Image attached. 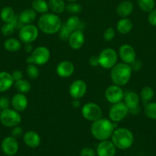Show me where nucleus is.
<instances>
[{
  "mask_svg": "<svg viewBox=\"0 0 156 156\" xmlns=\"http://www.w3.org/2000/svg\"><path fill=\"white\" fill-rule=\"evenodd\" d=\"M33 47H32V44H25V46H24V50H25L26 53H32V52L33 51Z\"/></svg>",
  "mask_w": 156,
  "mask_h": 156,
  "instance_id": "49530a36",
  "label": "nucleus"
},
{
  "mask_svg": "<svg viewBox=\"0 0 156 156\" xmlns=\"http://www.w3.org/2000/svg\"><path fill=\"white\" fill-rule=\"evenodd\" d=\"M1 149L3 153L7 156H14L16 155L19 149L17 139L13 136H7L2 140L1 144Z\"/></svg>",
  "mask_w": 156,
  "mask_h": 156,
  "instance_id": "4468645a",
  "label": "nucleus"
},
{
  "mask_svg": "<svg viewBox=\"0 0 156 156\" xmlns=\"http://www.w3.org/2000/svg\"><path fill=\"white\" fill-rule=\"evenodd\" d=\"M80 99H73V102H72V105H73V108H77L80 107Z\"/></svg>",
  "mask_w": 156,
  "mask_h": 156,
  "instance_id": "de8ad7c7",
  "label": "nucleus"
},
{
  "mask_svg": "<svg viewBox=\"0 0 156 156\" xmlns=\"http://www.w3.org/2000/svg\"><path fill=\"white\" fill-rule=\"evenodd\" d=\"M12 79H13L14 82H16V81L20 80V79H23V73L21 70H15V71L12 72Z\"/></svg>",
  "mask_w": 156,
  "mask_h": 156,
  "instance_id": "c03bdc74",
  "label": "nucleus"
},
{
  "mask_svg": "<svg viewBox=\"0 0 156 156\" xmlns=\"http://www.w3.org/2000/svg\"><path fill=\"white\" fill-rule=\"evenodd\" d=\"M66 11L72 15H76L80 14L82 11V6L76 2H69L68 4L66 5Z\"/></svg>",
  "mask_w": 156,
  "mask_h": 156,
  "instance_id": "c9c22d12",
  "label": "nucleus"
},
{
  "mask_svg": "<svg viewBox=\"0 0 156 156\" xmlns=\"http://www.w3.org/2000/svg\"><path fill=\"white\" fill-rule=\"evenodd\" d=\"M124 91L122 87L117 85H110L105 91V98L109 103L116 104L123 100Z\"/></svg>",
  "mask_w": 156,
  "mask_h": 156,
  "instance_id": "f8f14e48",
  "label": "nucleus"
},
{
  "mask_svg": "<svg viewBox=\"0 0 156 156\" xmlns=\"http://www.w3.org/2000/svg\"><path fill=\"white\" fill-rule=\"evenodd\" d=\"M148 21L152 26H156V9H153L149 12L148 16Z\"/></svg>",
  "mask_w": 156,
  "mask_h": 156,
  "instance_id": "79ce46f5",
  "label": "nucleus"
},
{
  "mask_svg": "<svg viewBox=\"0 0 156 156\" xmlns=\"http://www.w3.org/2000/svg\"><path fill=\"white\" fill-rule=\"evenodd\" d=\"M24 143L28 147L35 149L38 147L41 143V139L39 134L34 130H28L24 133L23 135Z\"/></svg>",
  "mask_w": 156,
  "mask_h": 156,
  "instance_id": "aec40b11",
  "label": "nucleus"
},
{
  "mask_svg": "<svg viewBox=\"0 0 156 156\" xmlns=\"http://www.w3.org/2000/svg\"><path fill=\"white\" fill-rule=\"evenodd\" d=\"M133 9L134 6L130 0H124L116 7V13L121 18H127L132 13Z\"/></svg>",
  "mask_w": 156,
  "mask_h": 156,
  "instance_id": "4be33fe9",
  "label": "nucleus"
},
{
  "mask_svg": "<svg viewBox=\"0 0 156 156\" xmlns=\"http://www.w3.org/2000/svg\"><path fill=\"white\" fill-rule=\"evenodd\" d=\"M23 135H24L23 129L21 127V126H19V125L12 127V136H13L14 138L15 139H18L20 138V137L23 136Z\"/></svg>",
  "mask_w": 156,
  "mask_h": 156,
  "instance_id": "ea45409f",
  "label": "nucleus"
},
{
  "mask_svg": "<svg viewBox=\"0 0 156 156\" xmlns=\"http://www.w3.org/2000/svg\"><path fill=\"white\" fill-rule=\"evenodd\" d=\"M96 151L90 147H84L80 151V156H96Z\"/></svg>",
  "mask_w": 156,
  "mask_h": 156,
  "instance_id": "a19ab883",
  "label": "nucleus"
},
{
  "mask_svg": "<svg viewBox=\"0 0 156 156\" xmlns=\"http://www.w3.org/2000/svg\"><path fill=\"white\" fill-rule=\"evenodd\" d=\"M111 141L117 149L125 150L129 149L134 143V135L128 128L119 127L114 129Z\"/></svg>",
  "mask_w": 156,
  "mask_h": 156,
  "instance_id": "7ed1b4c3",
  "label": "nucleus"
},
{
  "mask_svg": "<svg viewBox=\"0 0 156 156\" xmlns=\"http://www.w3.org/2000/svg\"><path fill=\"white\" fill-rule=\"evenodd\" d=\"M89 63L91 66L96 67L99 66V59H98V56H92L89 59Z\"/></svg>",
  "mask_w": 156,
  "mask_h": 156,
  "instance_id": "a18cd8bd",
  "label": "nucleus"
},
{
  "mask_svg": "<svg viewBox=\"0 0 156 156\" xmlns=\"http://www.w3.org/2000/svg\"><path fill=\"white\" fill-rule=\"evenodd\" d=\"M130 66H131L132 72L133 71L137 72V71H139L141 68H142V61L139 60V59H136L132 62L131 64H130Z\"/></svg>",
  "mask_w": 156,
  "mask_h": 156,
  "instance_id": "37998d69",
  "label": "nucleus"
},
{
  "mask_svg": "<svg viewBox=\"0 0 156 156\" xmlns=\"http://www.w3.org/2000/svg\"><path fill=\"white\" fill-rule=\"evenodd\" d=\"M3 46L7 51L11 52V53H15V52L21 50L22 43L20 40L16 39V38L9 37L5 41Z\"/></svg>",
  "mask_w": 156,
  "mask_h": 156,
  "instance_id": "393cba45",
  "label": "nucleus"
},
{
  "mask_svg": "<svg viewBox=\"0 0 156 156\" xmlns=\"http://www.w3.org/2000/svg\"><path fill=\"white\" fill-rule=\"evenodd\" d=\"M74 65L69 60H63L57 65L56 73L61 78H69L73 74Z\"/></svg>",
  "mask_w": 156,
  "mask_h": 156,
  "instance_id": "a211bd4d",
  "label": "nucleus"
},
{
  "mask_svg": "<svg viewBox=\"0 0 156 156\" xmlns=\"http://www.w3.org/2000/svg\"><path fill=\"white\" fill-rule=\"evenodd\" d=\"M139 8L145 12H150L154 8V0H137Z\"/></svg>",
  "mask_w": 156,
  "mask_h": 156,
  "instance_id": "72a5a7b5",
  "label": "nucleus"
},
{
  "mask_svg": "<svg viewBox=\"0 0 156 156\" xmlns=\"http://www.w3.org/2000/svg\"><path fill=\"white\" fill-rule=\"evenodd\" d=\"M115 36H116V31H115V29L112 27L106 29L103 33V39L107 42L113 41L114 39Z\"/></svg>",
  "mask_w": 156,
  "mask_h": 156,
  "instance_id": "4c0bfd02",
  "label": "nucleus"
},
{
  "mask_svg": "<svg viewBox=\"0 0 156 156\" xmlns=\"http://www.w3.org/2000/svg\"><path fill=\"white\" fill-rule=\"evenodd\" d=\"M81 114L85 120L93 122L102 117V111L97 104L94 102H87L82 106Z\"/></svg>",
  "mask_w": 156,
  "mask_h": 156,
  "instance_id": "1a4fd4ad",
  "label": "nucleus"
},
{
  "mask_svg": "<svg viewBox=\"0 0 156 156\" xmlns=\"http://www.w3.org/2000/svg\"><path fill=\"white\" fill-rule=\"evenodd\" d=\"M133 28L132 21L128 18H121L116 24V30L121 34H128Z\"/></svg>",
  "mask_w": 156,
  "mask_h": 156,
  "instance_id": "b1692460",
  "label": "nucleus"
},
{
  "mask_svg": "<svg viewBox=\"0 0 156 156\" xmlns=\"http://www.w3.org/2000/svg\"><path fill=\"white\" fill-rule=\"evenodd\" d=\"M14 86L18 92L21 93V94H27L31 91V88H32L30 82L24 79L14 82Z\"/></svg>",
  "mask_w": 156,
  "mask_h": 156,
  "instance_id": "c756f323",
  "label": "nucleus"
},
{
  "mask_svg": "<svg viewBox=\"0 0 156 156\" xmlns=\"http://www.w3.org/2000/svg\"><path fill=\"white\" fill-rule=\"evenodd\" d=\"M117 148L111 140L99 141L96 147V155L98 156H115Z\"/></svg>",
  "mask_w": 156,
  "mask_h": 156,
  "instance_id": "dca6fc26",
  "label": "nucleus"
},
{
  "mask_svg": "<svg viewBox=\"0 0 156 156\" xmlns=\"http://www.w3.org/2000/svg\"><path fill=\"white\" fill-rule=\"evenodd\" d=\"M118 57L117 52L114 49L110 47L103 49L98 55L99 66L105 69H111L117 63Z\"/></svg>",
  "mask_w": 156,
  "mask_h": 156,
  "instance_id": "423d86ee",
  "label": "nucleus"
},
{
  "mask_svg": "<svg viewBox=\"0 0 156 156\" xmlns=\"http://www.w3.org/2000/svg\"><path fill=\"white\" fill-rule=\"evenodd\" d=\"M15 28H16V25L12 21V22L9 23H5L1 27V32L4 36L9 37L11 36L12 34L15 32Z\"/></svg>",
  "mask_w": 156,
  "mask_h": 156,
  "instance_id": "f704fd0d",
  "label": "nucleus"
},
{
  "mask_svg": "<svg viewBox=\"0 0 156 156\" xmlns=\"http://www.w3.org/2000/svg\"><path fill=\"white\" fill-rule=\"evenodd\" d=\"M0 122L6 127L12 128L18 126L21 123V116L20 112L15 111L13 108H9L1 111Z\"/></svg>",
  "mask_w": 156,
  "mask_h": 156,
  "instance_id": "0eeeda50",
  "label": "nucleus"
},
{
  "mask_svg": "<svg viewBox=\"0 0 156 156\" xmlns=\"http://www.w3.org/2000/svg\"><path fill=\"white\" fill-rule=\"evenodd\" d=\"M132 70L130 65L124 62L116 63L110 72V78L113 84L119 86H125L131 79Z\"/></svg>",
  "mask_w": 156,
  "mask_h": 156,
  "instance_id": "20e7f679",
  "label": "nucleus"
},
{
  "mask_svg": "<svg viewBox=\"0 0 156 156\" xmlns=\"http://www.w3.org/2000/svg\"><path fill=\"white\" fill-rule=\"evenodd\" d=\"M49 9L54 14H61L65 11L66 4L64 0H48Z\"/></svg>",
  "mask_w": 156,
  "mask_h": 156,
  "instance_id": "bb28decb",
  "label": "nucleus"
},
{
  "mask_svg": "<svg viewBox=\"0 0 156 156\" xmlns=\"http://www.w3.org/2000/svg\"><path fill=\"white\" fill-rule=\"evenodd\" d=\"M50 58V52L47 47L39 46L33 50L30 56H28L26 62L28 64H35L37 66L45 65Z\"/></svg>",
  "mask_w": 156,
  "mask_h": 156,
  "instance_id": "39448f33",
  "label": "nucleus"
},
{
  "mask_svg": "<svg viewBox=\"0 0 156 156\" xmlns=\"http://www.w3.org/2000/svg\"><path fill=\"white\" fill-rule=\"evenodd\" d=\"M129 114L128 108L124 102L113 104L109 111V118L115 123L122 121Z\"/></svg>",
  "mask_w": 156,
  "mask_h": 156,
  "instance_id": "9d476101",
  "label": "nucleus"
},
{
  "mask_svg": "<svg viewBox=\"0 0 156 156\" xmlns=\"http://www.w3.org/2000/svg\"><path fill=\"white\" fill-rule=\"evenodd\" d=\"M11 106V100H9V98L6 96H1L0 97V109L2 110L8 109Z\"/></svg>",
  "mask_w": 156,
  "mask_h": 156,
  "instance_id": "58836bf2",
  "label": "nucleus"
},
{
  "mask_svg": "<svg viewBox=\"0 0 156 156\" xmlns=\"http://www.w3.org/2000/svg\"><path fill=\"white\" fill-rule=\"evenodd\" d=\"M123 101L125 105L128 108L130 114H137L139 112V101L140 97L134 91L128 90L124 92Z\"/></svg>",
  "mask_w": 156,
  "mask_h": 156,
  "instance_id": "9b49d317",
  "label": "nucleus"
},
{
  "mask_svg": "<svg viewBox=\"0 0 156 156\" xmlns=\"http://www.w3.org/2000/svg\"><path fill=\"white\" fill-rule=\"evenodd\" d=\"M118 56L122 62L130 65L136 59V53L135 49L129 44H122L120 46L118 52Z\"/></svg>",
  "mask_w": 156,
  "mask_h": 156,
  "instance_id": "2eb2a0df",
  "label": "nucleus"
},
{
  "mask_svg": "<svg viewBox=\"0 0 156 156\" xmlns=\"http://www.w3.org/2000/svg\"><path fill=\"white\" fill-rule=\"evenodd\" d=\"M116 123L112 122L110 119L99 118V120L92 122L90 132L92 136L99 141L106 140L111 138L112 134L115 129Z\"/></svg>",
  "mask_w": 156,
  "mask_h": 156,
  "instance_id": "f257e3e1",
  "label": "nucleus"
},
{
  "mask_svg": "<svg viewBox=\"0 0 156 156\" xmlns=\"http://www.w3.org/2000/svg\"><path fill=\"white\" fill-rule=\"evenodd\" d=\"M65 25L71 32L76 30H82L83 29L82 21H80V19L77 15H73L70 17H69L68 19L66 21Z\"/></svg>",
  "mask_w": 156,
  "mask_h": 156,
  "instance_id": "a878e982",
  "label": "nucleus"
},
{
  "mask_svg": "<svg viewBox=\"0 0 156 156\" xmlns=\"http://www.w3.org/2000/svg\"><path fill=\"white\" fill-rule=\"evenodd\" d=\"M14 80L12 74L8 72H0V93L9 91L14 85Z\"/></svg>",
  "mask_w": 156,
  "mask_h": 156,
  "instance_id": "412c9836",
  "label": "nucleus"
},
{
  "mask_svg": "<svg viewBox=\"0 0 156 156\" xmlns=\"http://www.w3.org/2000/svg\"><path fill=\"white\" fill-rule=\"evenodd\" d=\"M0 150H1V146H0Z\"/></svg>",
  "mask_w": 156,
  "mask_h": 156,
  "instance_id": "3c124183",
  "label": "nucleus"
},
{
  "mask_svg": "<svg viewBox=\"0 0 156 156\" xmlns=\"http://www.w3.org/2000/svg\"><path fill=\"white\" fill-rule=\"evenodd\" d=\"M67 2H76L77 0H66Z\"/></svg>",
  "mask_w": 156,
  "mask_h": 156,
  "instance_id": "09e8293b",
  "label": "nucleus"
},
{
  "mask_svg": "<svg viewBox=\"0 0 156 156\" xmlns=\"http://www.w3.org/2000/svg\"><path fill=\"white\" fill-rule=\"evenodd\" d=\"M87 85L82 79L74 80L69 87V94L73 99H80L86 94Z\"/></svg>",
  "mask_w": 156,
  "mask_h": 156,
  "instance_id": "ddd939ff",
  "label": "nucleus"
},
{
  "mask_svg": "<svg viewBox=\"0 0 156 156\" xmlns=\"http://www.w3.org/2000/svg\"><path fill=\"white\" fill-rule=\"evenodd\" d=\"M39 34V29L38 26L33 24L23 25L19 29L18 37L23 44H32L35 41Z\"/></svg>",
  "mask_w": 156,
  "mask_h": 156,
  "instance_id": "6e6552de",
  "label": "nucleus"
},
{
  "mask_svg": "<svg viewBox=\"0 0 156 156\" xmlns=\"http://www.w3.org/2000/svg\"><path fill=\"white\" fill-rule=\"evenodd\" d=\"M68 44L73 50H77L83 47L85 43V36L82 30H76L70 34L68 38Z\"/></svg>",
  "mask_w": 156,
  "mask_h": 156,
  "instance_id": "f3484780",
  "label": "nucleus"
},
{
  "mask_svg": "<svg viewBox=\"0 0 156 156\" xmlns=\"http://www.w3.org/2000/svg\"><path fill=\"white\" fill-rule=\"evenodd\" d=\"M1 111H2V110H1V109H0V114H1Z\"/></svg>",
  "mask_w": 156,
  "mask_h": 156,
  "instance_id": "8fccbe9b",
  "label": "nucleus"
},
{
  "mask_svg": "<svg viewBox=\"0 0 156 156\" xmlns=\"http://www.w3.org/2000/svg\"><path fill=\"white\" fill-rule=\"evenodd\" d=\"M62 26L61 20L57 14L49 13L41 15L38 18V27L39 30L46 34H54L58 33Z\"/></svg>",
  "mask_w": 156,
  "mask_h": 156,
  "instance_id": "f03ea898",
  "label": "nucleus"
},
{
  "mask_svg": "<svg viewBox=\"0 0 156 156\" xmlns=\"http://www.w3.org/2000/svg\"><path fill=\"white\" fill-rule=\"evenodd\" d=\"M28 105V100L24 94L17 93L12 96L11 99V106L15 111L22 112L25 111Z\"/></svg>",
  "mask_w": 156,
  "mask_h": 156,
  "instance_id": "6ab92c4d",
  "label": "nucleus"
},
{
  "mask_svg": "<svg viewBox=\"0 0 156 156\" xmlns=\"http://www.w3.org/2000/svg\"><path fill=\"white\" fill-rule=\"evenodd\" d=\"M26 75L31 79H36L39 77L40 71L38 66L35 64H28L26 67Z\"/></svg>",
  "mask_w": 156,
  "mask_h": 156,
  "instance_id": "473e14b6",
  "label": "nucleus"
},
{
  "mask_svg": "<svg viewBox=\"0 0 156 156\" xmlns=\"http://www.w3.org/2000/svg\"><path fill=\"white\" fill-rule=\"evenodd\" d=\"M154 90L152 88L149 86H145L144 88H142V89L141 90L140 92V99L144 102L145 104L148 103L150 101H151V99L154 98Z\"/></svg>",
  "mask_w": 156,
  "mask_h": 156,
  "instance_id": "7c9ffc66",
  "label": "nucleus"
},
{
  "mask_svg": "<svg viewBox=\"0 0 156 156\" xmlns=\"http://www.w3.org/2000/svg\"><path fill=\"white\" fill-rule=\"evenodd\" d=\"M16 17L15 10L10 6H6L0 12V18L4 23L12 22Z\"/></svg>",
  "mask_w": 156,
  "mask_h": 156,
  "instance_id": "cd10ccee",
  "label": "nucleus"
},
{
  "mask_svg": "<svg viewBox=\"0 0 156 156\" xmlns=\"http://www.w3.org/2000/svg\"><path fill=\"white\" fill-rule=\"evenodd\" d=\"M18 17L22 25L32 24L37 18V12L33 9H26L23 10Z\"/></svg>",
  "mask_w": 156,
  "mask_h": 156,
  "instance_id": "5701e85b",
  "label": "nucleus"
},
{
  "mask_svg": "<svg viewBox=\"0 0 156 156\" xmlns=\"http://www.w3.org/2000/svg\"><path fill=\"white\" fill-rule=\"evenodd\" d=\"M145 116L151 120H156V102H148L144 108Z\"/></svg>",
  "mask_w": 156,
  "mask_h": 156,
  "instance_id": "2f4dec72",
  "label": "nucleus"
},
{
  "mask_svg": "<svg viewBox=\"0 0 156 156\" xmlns=\"http://www.w3.org/2000/svg\"><path fill=\"white\" fill-rule=\"evenodd\" d=\"M58 33H59L60 39L65 41H68L69 37H70V34H71L72 32L70 31L67 27H66L65 24H64V25L61 26V29H60V30L58 31Z\"/></svg>",
  "mask_w": 156,
  "mask_h": 156,
  "instance_id": "e433bc0d",
  "label": "nucleus"
},
{
  "mask_svg": "<svg viewBox=\"0 0 156 156\" xmlns=\"http://www.w3.org/2000/svg\"><path fill=\"white\" fill-rule=\"evenodd\" d=\"M32 9L37 12L43 15L49 11L48 3L45 0H33L32 3Z\"/></svg>",
  "mask_w": 156,
  "mask_h": 156,
  "instance_id": "c85d7f7f",
  "label": "nucleus"
}]
</instances>
